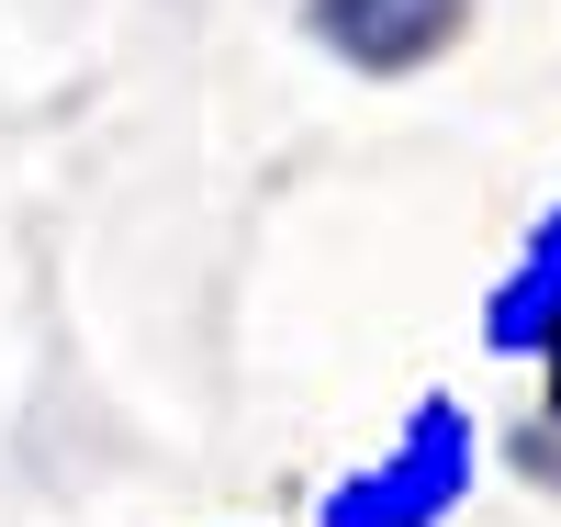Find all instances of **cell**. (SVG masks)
I'll list each match as a JSON object with an SVG mask.
<instances>
[{"instance_id":"1","label":"cell","mask_w":561,"mask_h":527,"mask_svg":"<svg viewBox=\"0 0 561 527\" xmlns=\"http://www.w3.org/2000/svg\"><path fill=\"white\" fill-rule=\"evenodd\" d=\"M483 483V426L460 393H415V415L393 426L359 471L314 494V527H449Z\"/></svg>"},{"instance_id":"2","label":"cell","mask_w":561,"mask_h":527,"mask_svg":"<svg viewBox=\"0 0 561 527\" xmlns=\"http://www.w3.org/2000/svg\"><path fill=\"white\" fill-rule=\"evenodd\" d=\"M483 0H304V34L359 79H415L472 34Z\"/></svg>"},{"instance_id":"3","label":"cell","mask_w":561,"mask_h":527,"mask_svg":"<svg viewBox=\"0 0 561 527\" xmlns=\"http://www.w3.org/2000/svg\"><path fill=\"white\" fill-rule=\"evenodd\" d=\"M483 359H505V370H528L539 359V337L561 325V191L528 214V236H517V259L494 270V293H483Z\"/></svg>"},{"instance_id":"4","label":"cell","mask_w":561,"mask_h":527,"mask_svg":"<svg viewBox=\"0 0 561 527\" xmlns=\"http://www.w3.org/2000/svg\"><path fill=\"white\" fill-rule=\"evenodd\" d=\"M494 460H505L517 494L561 505V325L539 337V359L517 370V404H505V426H494Z\"/></svg>"}]
</instances>
